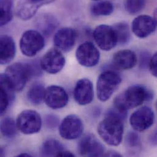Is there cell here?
<instances>
[{"mask_svg":"<svg viewBox=\"0 0 157 157\" xmlns=\"http://www.w3.org/2000/svg\"><path fill=\"white\" fill-rule=\"evenodd\" d=\"M44 100L49 108L58 109L67 105L69 95L63 87L52 85L45 89Z\"/></svg>","mask_w":157,"mask_h":157,"instance_id":"cell-12","label":"cell"},{"mask_svg":"<svg viewBox=\"0 0 157 157\" xmlns=\"http://www.w3.org/2000/svg\"><path fill=\"white\" fill-rule=\"evenodd\" d=\"M45 47V39L43 35L36 30L25 31L20 40L21 53L28 57H33Z\"/></svg>","mask_w":157,"mask_h":157,"instance_id":"cell-5","label":"cell"},{"mask_svg":"<svg viewBox=\"0 0 157 157\" xmlns=\"http://www.w3.org/2000/svg\"><path fill=\"white\" fill-rule=\"evenodd\" d=\"M30 1L41 7L45 4H47L53 2L54 0H30Z\"/></svg>","mask_w":157,"mask_h":157,"instance_id":"cell-34","label":"cell"},{"mask_svg":"<svg viewBox=\"0 0 157 157\" xmlns=\"http://www.w3.org/2000/svg\"><path fill=\"white\" fill-rule=\"evenodd\" d=\"M74 95L75 101L80 105H86L91 103L94 98L92 82L89 79H79L75 86Z\"/></svg>","mask_w":157,"mask_h":157,"instance_id":"cell-17","label":"cell"},{"mask_svg":"<svg viewBox=\"0 0 157 157\" xmlns=\"http://www.w3.org/2000/svg\"><path fill=\"white\" fill-rule=\"evenodd\" d=\"M84 127L81 119L75 114L66 116L59 127L61 136L67 140L78 139L81 136Z\"/></svg>","mask_w":157,"mask_h":157,"instance_id":"cell-9","label":"cell"},{"mask_svg":"<svg viewBox=\"0 0 157 157\" xmlns=\"http://www.w3.org/2000/svg\"><path fill=\"white\" fill-rule=\"evenodd\" d=\"M66 59L61 52L57 48L48 50L41 58L40 65L42 69L48 74H56L64 67Z\"/></svg>","mask_w":157,"mask_h":157,"instance_id":"cell-8","label":"cell"},{"mask_svg":"<svg viewBox=\"0 0 157 157\" xmlns=\"http://www.w3.org/2000/svg\"><path fill=\"white\" fill-rule=\"evenodd\" d=\"M45 91V87L42 83H34L27 92V98L31 104L39 105L44 100Z\"/></svg>","mask_w":157,"mask_h":157,"instance_id":"cell-22","label":"cell"},{"mask_svg":"<svg viewBox=\"0 0 157 157\" xmlns=\"http://www.w3.org/2000/svg\"><path fill=\"white\" fill-rule=\"evenodd\" d=\"M99 136L108 145L117 146L122 142L124 134L123 121L119 119L106 116L98 124Z\"/></svg>","mask_w":157,"mask_h":157,"instance_id":"cell-3","label":"cell"},{"mask_svg":"<svg viewBox=\"0 0 157 157\" xmlns=\"http://www.w3.org/2000/svg\"><path fill=\"white\" fill-rule=\"evenodd\" d=\"M77 38V33L74 29L65 27L59 29L56 33L53 42L57 49L67 52L74 48Z\"/></svg>","mask_w":157,"mask_h":157,"instance_id":"cell-15","label":"cell"},{"mask_svg":"<svg viewBox=\"0 0 157 157\" xmlns=\"http://www.w3.org/2000/svg\"><path fill=\"white\" fill-rule=\"evenodd\" d=\"M103 156H106V157H122V155L120 154H119L116 151H108L107 153L104 154Z\"/></svg>","mask_w":157,"mask_h":157,"instance_id":"cell-35","label":"cell"},{"mask_svg":"<svg viewBox=\"0 0 157 157\" xmlns=\"http://www.w3.org/2000/svg\"><path fill=\"white\" fill-rule=\"evenodd\" d=\"M149 56L148 53H143L141 55V61H140V66L141 68H145L146 67L148 64L150 60Z\"/></svg>","mask_w":157,"mask_h":157,"instance_id":"cell-33","label":"cell"},{"mask_svg":"<svg viewBox=\"0 0 157 157\" xmlns=\"http://www.w3.org/2000/svg\"><path fill=\"white\" fill-rule=\"evenodd\" d=\"M78 151L82 156L101 157L104 155L105 148L94 135L87 134L79 141Z\"/></svg>","mask_w":157,"mask_h":157,"instance_id":"cell-13","label":"cell"},{"mask_svg":"<svg viewBox=\"0 0 157 157\" xmlns=\"http://www.w3.org/2000/svg\"><path fill=\"white\" fill-rule=\"evenodd\" d=\"M122 82L121 76L113 71H106L98 77L97 82V94L101 101L109 99Z\"/></svg>","mask_w":157,"mask_h":157,"instance_id":"cell-4","label":"cell"},{"mask_svg":"<svg viewBox=\"0 0 157 157\" xmlns=\"http://www.w3.org/2000/svg\"><path fill=\"white\" fill-rule=\"evenodd\" d=\"M125 142L128 147L136 148L140 146V138L138 133L134 132H129L127 135Z\"/></svg>","mask_w":157,"mask_h":157,"instance_id":"cell-29","label":"cell"},{"mask_svg":"<svg viewBox=\"0 0 157 157\" xmlns=\"http://www.w3.org/2000/svg\"><path fill=\"white\" fill-rule=\"evenodd\" d=\"M59 122L58 117L55 115H48L45 119V123L48 127L55 128Z\"/></svg>","mask_w":157,"mask_h":157,"instance_id":"cell-32","label":"cell"},{"mask_svg":"<svg viewBox=\"0 0 157 157\" xmlns=\"http://www.w3.org/2000/svg\"><path fill=\"white\" fill-rule=\"evenodd\" d=\"M155 114L148 106H143L136 109L130 116V123L132 127L139 132L149 129L154 124Z\"/></svg>","mask_w":157,"mask_h":157,"instance_id":"cell-11","label":"cell"},{"mask_svg":"<svg viewBox=\"0 0 157 157\" xmlns=\"http://www.w3.org/2000/svg\"><path fill=\"white\" fill-rule=\"evenodd\" d=\"M114 10L113 4L108 1H101L95 2L90 7V12L95 16H107Z\"/></svg>","mask_w":157,"mask_h":157,"instance_id":"cell-24","label":"cell"},{"mask_svg":"<svg viewBox=\"0 0 157 157\" xmlns=\"http://www.w3.org/2000/svg\"><path fill=\"white\" fill-rule=\"evenodd\" d=\"M59 157H75V155H74V154L71 153V152H69V151H67L64 150L60 154Z\"/></svg>","mask_w":157,"mask_h":157,"instance_id":"cell-36","label":"cell"},{"mask_svg":"<svg viewBox=\"0 0 157 157\" xmlns=\"http://www.w3.org/2000/svg\"><path fill=\"white\" fill-rule=\"evenodd\" d=\"M151 91L141 85H133L128 87L116 97L114 106L127 111L141 105L145 101L152 98Z\"/></svg>","mask_w":157,"mask_h":157,"instance_id":"cell-2","label":"cell"},{"mask_svg":"<svg viewBox=\"0 0 157 157\" xmlns=\"http://www.w3.org/2000/svg\"><path fill=\"white\" fill-rule=\"evenodd\" d=\"M94 1H99V0H94Z\"/></svg>","mask_w":157,"mask_h":157,"instance_id":"cell-39","label":"cell"},{"mask_svg":"<svg viewBox=\"0 0 157 157\" xmlns=\"http://www.w3.org/2000/svg\"><path fill=\"white\" fill-rule=\"evenodd\" d=\"M156 28V19L147 15H142L136 17L132 24L133 33L140 39H144L152 34L155 31Z\"/></svg>","mask_w":157,"mask_h":157,"instance_id":"cell-14","label":"cell"},{"mask_svg":"<svg viewBox=\"0 0 157 157\" xmlns=\"http://www.w3.org/2000/svg\"><path fill=\"white\" fill-rule=\"evenodd\" d=\"M157 54L155 53L151 58L149 62V68L150 70V72L151 74L155 77H157Z\"/></svg>","mask_w":157,"mask_h":157,"instance_id":"cell-31","label":"cell"},{"mask_svg":"<svg viewBox=\"0 0 157 157\" xmlns=\"http://www.w3.org/2000/svg\"><path fill=\"white\" fill-rule=\"evenodd\" d=\"M76 58L80 65L86 67H92L99 63L100 54L93 43L85 42L77 49Z\"/></svg>","mask_w":157,"mask_h":157,"instance_id":"cell-10","label":"cell"},{"mask_svg":"<svg viewBox=\"0 0 157 157\" xmlns=\"http://www.w3.org/2000/svg\"><path fill=\"white\" fill-rule=\"evenodd\" d=\"M146 0H125V10L130 14H136L141 12L145 7Z\"/></svg>","mask_w":157,"mask_h":157,"instance_id":"cell-28","label":"cell"},{"mask_svg":"<svg viewBox=\"0 0 157 157\" xmlns=\"http://www.w3.org/2000/svg\"><path fill=\"white\" fill-rule=\"evenodd\" d=\"M112 62L116 69L129 70L136 66L138 63V58L134 52L130 50H123L114 54Z\"/></svg>","mask_w":157,"mask_h":157,"instance_id":"cell-18","label":"cell"},{"mask_svg":"<svg viewBox=\"0 0 157 157\" xmlns=\"http://www.w3.org/2000/svg\"><path fill=\"white\" fill-rule=\"evenodd\" d=\"M13 0H0V27L6 25L13 18Z\"/></svg>","mask_w":157,"mask_h":157,"instance_id":"cell-23","label":"cell"},{"mask_svg":"<svg viewBox=\"0 0 157 157\" xmlns=\"http://www.w3.org/2000/svg\"><path fill=\"white\" fill-rule=\"evenodd\" d=\"M40 7L30 0H20L16 8L17 15L23 20H28L34 16Z\"/></svg>","mask_w":157,"mask_h":157,"instance_id":"cell-20","label":"cell"},{"mask_svg":"<svg viewBox=\"0 0 157 157\" xmlns=\"http://www.w3.org/2000/svg\"><path fill=\"white\" fill-rule=\"evenodd\" d=\"M115 31L117 44L121 45L127 44L130 40V32L128 25L125 22H120L113 26Z\"/></svg>","mask_w":157,"mask_h":157,"instance_id":"cell-26","label":"cell"},{"mask_svg":"<svg viewBox=\"0 0 157 157\" xmlns=\"http://www.w3.org/2000/svg\"><path fill=\"white\" fill-rule=\"evenodd\" d=\"M106 116H111L121 119L124 121L127 116V111L122 110L114 106L113 108L109 109L106 113Z\"/></svg>","mask_w":157,"mask_h":157,"instance_id":"cell-30","label":"cell"},{"mask_svg":"<svg viewBox=\"0 0 157 157\" xmlns=\"http://www.w3.org/2000/svg\"><path fill=\"white\" fill-rule=\"evenodd\" d=\"M16 122L9 117H6L0 121V132L6 138H11L14 137L17 133Z\"/></svg>","mask_w":157,"mask_h":157,"instance_id":"cell-25","label":"cell"},{"mask_svg":"<svg viewBox=\"0 0 157 157\" xmlns=\"http://www.w3.org/2000/svg\"><path fill=\"white\" fill-rule=\"evenodd\" d=\"M64 151L63 145L58 140L50 139L45 141L41 148V154L44 157H59Z\"/></svg>","mask_w":157,"mask_h":157,"instance_id":"cell-21","label":"cell"},{"mask_svg":"<svg viewBox=\"0 0 157 157\" xmlns=\"http://www.w3.org/2000/svg\"><path fill=\"white\" fill-rule=\"evenodd\" d=\"M17 157H31V155H29V154H19L18 155H17Z\"/></svg>","mask_w":157,"mask_h":157,"instance_id":"cell-37","label":"cell"},{"mask_svg":"<svg viewBox=\"0 0 157 157\" xmlns=\"http://www.w3.org/2000/svg\"><path fill=\"white\" fill-rule=\"evenodd\" d=\"M42 71L40 63H16L7 67L5 74L15 90L21 91L29 79L33 77L40 76Z\"/></svg>","mask_w":157,"mask_h":157,"instance_id":"cell-1","label":"cell"},{"mask_svg":"<svg viewBox=\"0 0 157 157\" xmlns=\"http://www.w3.org/2000/svg\"><path fill=\"white\" fill-rule=\"evenodd\" d=\"M16 53L15 43L13 38L7 35L0 36V65L10 63Z\"/></svg>","mask_w":157,"mask_h":157,"instance_id":"cell-19","label":"cell"},{"mask_svg":"<svg viewBox=\"0 0 157 157\" xmlns=\"http://www.w3.org/2000/svg\"><path fill=\"white\" fill-rule=\"evenodd\" d=\"M93 37L98 47L104 51H109L117 44V37L113 27L107 25L97 26L94 31Z\"/></svg>","mask_w":157,"mask_h":157,"instance_id":"cell-7","label":"cell"},{"mask_svg":"<svg viewBox=\"0 0 157 157\" xmlns=\"http://www.w3.org/2000/svg\"><path fill=\"white\" fill-rule=\"evenodd\" d=\"M39 28L46 36L50 35L56 28L58 23L55 17L50 15H44L39 20Z\"/></svg>","mask_w":157,"mask_h":157,"instance_id":"cell-27","label":"cell"},{"mask_svg":"<svg viewBox=\"0 0 157 157\" xmlns=\"http://www.w3.org/2000/svg\"><path fill=\"white\" fill-rule=\"evenodd\" d=\"M16 124L17 129L22 133L33 135L40 132L42 122L40 114L37 111L26 109L19 114Z\"/></svg>","mask_w":157,"mask_h":157,"instance_id":"cell-6","label":"cell"},{"mask_svg":"<svg viewBox=\"0 0 157 157\" xmlns=\"http://www.w3.org/2000/svg\"><path fill=\"white\" fill-rule=\"evenodd\" d=\"M15 89L5 74H0V116L4 115L15 99Z\"/></svg>","mask_w":157,"mask_h":157,"instance_id":"cell-16","label":"cell"},{"mask_svg":"<svg viewBox=\"0 0 157 157\" xmlns=\"http://www.w3.org/2000/svg\"><path fill=\"white\" fill-rule=\"evenodd\" d=\"M5 155V152L2 147H0V157H4Z\"/></svg>","mask_w":157,"mask_h":157,"instance_id":"cell-38","label":"cell"}]
</instances>
